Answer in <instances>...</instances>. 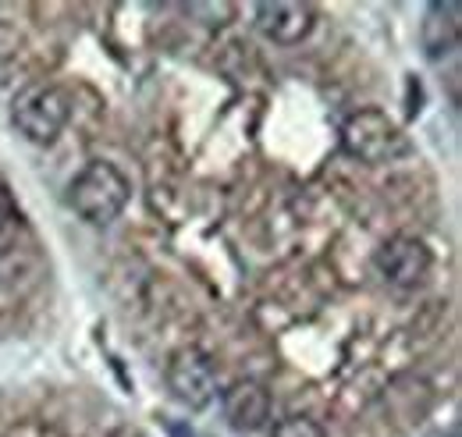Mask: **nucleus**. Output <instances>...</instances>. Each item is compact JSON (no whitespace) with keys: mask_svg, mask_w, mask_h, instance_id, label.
<instances>
[{"mask_svg":"<svg viewBox=\"0 0 462 437\" xmlns=\"http://www.w3.org/2000/svg\"><path fill=\"white\" fill-rule=\"evenodd\" d=\"M253 22L271 43L295 47L313 33L317 11H313V4H299V0H267V4H256Z\"/></svg>","mask_w":462,"mask_h":437,"instance_id":"nucleus-6","label":"nucleus"},{"mask_svg":"<svg viewBox=\"0 0 462 437\" xmlns=\"http://www.w3.org/2000/svg\"><path fill=\"white\" fill-rule=\"evenodd\" d=\"M164 381H168V391L181 405H189V409H207L217 398V367L196 345L174 352L171 359H168Z\"/></svg>","mask_w":462,"mask_h":437,"instance_id":"nucleus-4","label":"nucleus"},{"mask_svg":"<svg viewBox=\"0 0 462 437\" xmlns=\"http://www.w3.org/2000/svg\"><path fill=\"white\" fill-rule=\"evenodd\" d=\"M189 11H192V14H210L207 25H225L231 14H235L231 4H189Z\"/></svg>","mask_w":462,"mask_h":437,"instance_id":"nucleus-10","label":"nucleus"},{"mask_svg":"<svg viewBox=\"0 0 462 437\" xmlns=\"http://www.w3.org/2000/svg\"><path fill=\"white\" fill-rule=\"evenodd\" d=\"M430 264H434L430 249L420 238H412V235L388 238L377 249V256H374V267H377V274L392 288H416V284H423L427 274H430Z\"/></svg>","mask_w":462,"mask_h":437,"instance_id":"nucleus-5","label":"nucleus"},{"mask_svg":"<svg viewBox=\"0 0 462 437\" xmlns=\"http://www.w3.org/2000/svg\"><path fill=\"white\" fill-rule=\"evenodd\" d=\"M14 214V207H11V196H7V189H4V181H0V220L11 218Z\"/></svg>","mask_w":462,"mask_h":437,"instance_id":"nucleus-11","label":"nucleus"},{"mask_svg":"<svg viewBox=\"0 0 462 437\" xmlns=\"http://www.w3.org/2000/svg\"><path fill=\"white\" fill-rule=\"evenodd\" d=\"M462 7L456 0H434L423 14V25H420V40H423V51L430 60H441L459 47V29H462Z\"/></svg>","mask_w":462,"mask_h":437,"instance_id":"nucleus-8","label":"nucleus"},{"mask_svg":"<svg viewBox=\"0 0 462 437\" xmlns=\"http://www.w3.org/2000/svg\"><path fill=\"white\" fill-rule=\"evenodd\" d=\"M132 185L128 178L107 161H93L86 164L68 185V203L71 210L89 224H111L117 220V214L128 207Z\"/></svg>","mask_w":462,"mask_h":437,"instance_id":"nucleus-1","label":"nucleus"},{"mask_svg":"<svg viewBox=\"0 0 462 437\" xmlns=\"http://www.w3.org/2000/svg\"><path fill=\"white\" fill-rule=\"evenodd\" d=\"M271 437H328V434H324V427H320L317 420H310V416H289V420L274 423Z\"/></svg>","mask_w":462,"mask_h":437,"instance_id":"nucleus-9","label":"nucleus"},{"mask_svg":"<svg viewBox=\"0 0 462 437\" xmlns=\"http://www.w3.org/2000/svg\"><path fill=\"white\" fill-rule=\"evenodd\" d=\"M342 150L363 164H392L409 153V135L384 110H356L342 125Z\"/></svg>","mask_w":462,"mask_h":437,"instance_id":"nucleus-2","label":"nucleus"},{"mask_svg":"<svg viewBox=\"0 0 462 437\" xmlns=\"http://www.w3.org/2000/svg\"><path fill=\"white\" fill-rule=\"evenodd\" d=\"M225 420L238 434H256L271 423V391L256 381H235L221 398Z\"/></svg>","mask_w":462,"mask_h":437,"instance_id":"nucleus-7","label":"nucleus"},{"mask_svg":"<svg viewBox=\"0 0 462 437\" xmlns=\"http://www.w3.org/2000/svg\"><path fill=\"white\" fill-rule=\"evenodd\" d=\"M68 117H71V104L58 86H25L11 104L14 128L36 146H51L64 132Z\"/></svg>","mask_w":462,"mask_h":437,"instance_id":"nucleus-3","label":"nucleus"},{"mask_svg":"<svg viewBox=\"0 0 462 437\" xmlns=\"http://www.w3.org/2000/svg\"><path fill=\"white\" fill-rule=\"evenodd\" d=\"M111 437H150V434L139 431V427H117V431H111Z\"/></svg>","mask_w":462,"mask_h":437,"instance_id":"nucleus-12","label":"nucleus"}]
</instances>
